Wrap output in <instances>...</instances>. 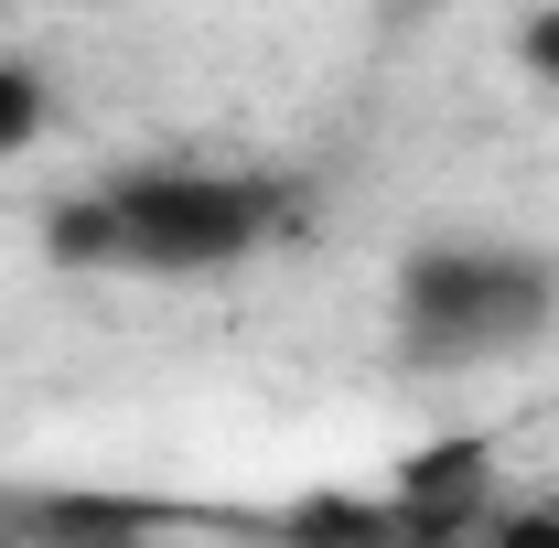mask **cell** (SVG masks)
Listing matches in <instances>:
<instances>
[{
    "mask_svg": "<svg viewBox=\"0 0 559 548\" xmlns=\"http://www.w3.org/2000/svg\"><path fill=\"white\" fill-rule=\"evenodd\" d=\"M516 55H527V75H538V86L559 97V0H538V11L516 22Z\"/></svg>",
    "mask_w": 559,
    "mask_h": 548,
    "instance_id": "5b68a950",
    "label": "cell"
},
{
    "mask_svg": "<svg viewBox=\"0 0 559 548\" xmlns=\"http://www.w3.org/2000/svg\"><path fill=\"white\" fill-rule=\"evenodd\" d=\"M549 323H559V259L516 248V237H430L388 279V334H399V366L419 377L527 355Z\"/></svg>",
    "mask_w": 559,
    "mask_h": 548,
    "instance_id": "7a4b0ae2",
    "label": "cell"
},
{
    "mask_svg": "<svg viewBox=\"0 0 559 548\" xmlns=\"http://www.w3.org/2000/svg\"><path fill=\"white\" fill-rule=\"evenodd\" d=\"M301 226V183L248 162H130L44 215V259L75 279H215Z\"/></svg>",
    "mask_w": 559,
    "mask_h": 548,
    "instance_id": "6da1fadb",
    "label": "cell"
},
{
    "mask_svg": "<svg viewBox=\"0 0 559 548\" xmlns=\"http://www.w3.org/2000/svg\"><path fill=\"white\" fill-rule=\"evenodd\" d=\"M0 527L11 538H130V527H151V505H119V495H0Z\"/></svg>",
    "mask_w": 559,
    "mask_h": 548,
    "instance_id": "3957f363",
    "label": "cell"
},
{
    "mask_svg": "<svg viewBox=\"0 0 559 548\" xmlns=\"http://www.w3.org/2000/svg\"><path fill=\"white\" fill-rule=\"evenodd\" d=\"M44 119H55V86H44V65L0 55V162H22V151L44 140Z\"/></svg>",
    "mask_w": 559,
    "mask_h": 548,
    "instance_id": "277c9868",
    "label": "cell"
}]
</instances>
